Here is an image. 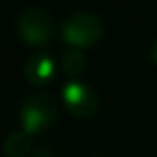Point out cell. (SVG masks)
<instances>
[{"instance_id": "1", "label": "cell", "mask_w": 157, "mask_h": 157, "mask_svg": "<svg viewBox=\"0 0 157 157\" xmlns=\"http://www.w3.org/2000/svg\"><path fill=\"white\" fill-rule=\"evenodd\" d=\"M57 117H59V105L46 93L30 94L22 102L21 111H19V120L22 126V131H26L30 135L48 129L50 126H54Z\"/></svg>"}, {"instance_id": "2", "label": "cell", "mask_w": 157, "mask_h": 157, "mask_svg": "<svg viewBox=\"0 0 157 157\" xmlns=\"http://www.w3.org/2000/svg\"><path fill=\"white\" fill-rule=\"evenodd\" d=\"M61 37L72 48H89L104 37V22L89 11H78L61 24Z\"/></svg>"}, {"instance_id": "3", "label": "cell", "mask_w": 157, "mask_h": 157, "mask_svg": "<svg viewBox=\"0 0 157 157\" xmlns=\"http://www.w3.org/2000/svg\"><path fill=\"white\" fill-rule=\"evenodd\" d=\"M19 37L30 46H46L56 33V24L52 15L37 6L22 10L17 17Z\"/></svg>"}, {"instance_id": "4", "label": "cell", "mask_w": 157, "mask_h": 157, "mask_svg": "<svg viewBox=\"0 0 157 157\" xmlns=\"http://www.w3.org/2000/svg\"><path fill=\"white\" fill-rule=\"evenodd\" d=\"M61 98L67 111L76 118H91L100 107L96 91L80 80H72L65 83Z\"/></svg>"}, {"instance_id": "5", "label": "cell", "mask_w": 157, "mask_h": 157, "mask_svg": "<svg viewBox=\"0 0 157 157\" xmlns=\"http://www.w3.org/2000/svg\"><path fill=\"white\" fill-rule=\"evenodd\" d=\"M24 78L30 85H48L56 78V59L50 54L37 52L24 65Z\"/></svg>"}, {"instance_id": "6", "label": "cell", "mask_w": 157, "mask_h": 157, "mask_svg": "<svg viewBox=\"0 0 157 157\" xmlns=\"http://www.w3.org/2000/svg\"><path fill=\"white\" fill-rule=\"evenodd\" d=\"M32 151V135L26 131H13L4 140V153L8 157H30Z\"/></svg>"}, {"instance_id": "7", "label": "cell", "mask_w": 157, "mask_h": 157, "mask_svg": "<svg viewBox=\"0 0 157 157\" xmlns=\"http://www.w3.org/2000/svg\"><path fill=\"white\" fill-rule=\"evenodd\" d=\"M61 68L65 74L76 78V76H80L85 72L87 68V57L82 50H78V48H70L63 54L61 57Z\"/></svg>"}, {"instance_id": "8", "label": "cell", "mask_w": 157, "mask_h": 157, "mask_svg": "<svg viewBox=\"0 0 157 157\" xmlns=\"http://www.w3.org/2000/svg\"><path fill=\"white\" fill-rule=\"evenodd\" d=\"M30 157H56V151H54L50 146L41 144V146L33 148V151H32V155H30Z\"/></svg>"}, {"instance_id": "9", "label": "cell", "mask_w": 157, "mask_h": 157, "mask_svg": "<svg viewBox=\"0 0 157 157\" xmlns=\"http://www.w3.org/2000/svg\"><path fill=\"white\" fill-rule=\"evenodd\" d=\"M150 57H151V61L157 65V41L151 44V50H150Z\"/></svg>"}]
</instances>
